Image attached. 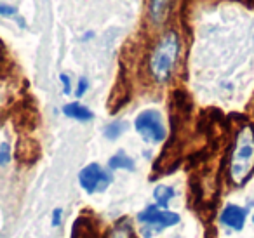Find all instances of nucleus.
<instances>
[{
  "mask_svg": "<svg viewBox=\"0 0 254 238\" xmlns=\"http://www.w3.org/2000/svg\"><path fill=\"white\" fill-rule=\"evenodd\" d=\"M174 196H176V189L169 184H159L153 189V198H155L157 205L160 209H167V205H169Z\"/></svg>",
  "mask_w": 254,
  "mask_h": 238,
  "instance_id": "obj_12",
  "label": "nucleus"
},
{
  "mask_svg": "<svg viewBox=\"0 0 254 238\" xmlns=\"http://www.w3.org/2000/svg\"><path fill=\"white\" fill-rule=\"evenodd\" d=\"M180 37L173 30L166 32L159 39L148 60L150 75L155 82L164 84L171 78L174 66H176L178 56H180Z\"/></svg>",
  "mask_w": 254,
  "mask_h": 238,
  "instance_id": "obj_2",
  "label": "nucleus"
},
{
  "mask_svg": "<svg viewBox=\"0 0 254 238\" xmlns=\"http://www.w3.org/2000/svg\"><path fill=\"white\" fill-rule=\"evenodd\" d=\"M253 224H254V214H253Z\"/></svg>",
  "mask_w": 254,
  "mask_h": 238,
  "instance_id": "obj_19",
  "label": "nucleus"
},
{
  "mask_svg": "<svg viewBox=\"0 0 254 238\" xmlns=\"http://www.w3.org/2000/svg\"><path fill=\"white\" fill-rule=\"evenodd\" d=\"M138 221L143 224V238H153L160 231L180 223V216L176 212H171L169 209H160L159 205H150L138 214Z\"/></svg>",
  "mask_w": 254,
  "mask_h": 238,
  "instance_id": "obj_3",
  "label": "nucleus"
},
{
  "mask_svg": "<svg viewBox=\"0 0 254 238\" xmlns=\"http://www.w3.org/2000/svg\"><path fill=\"white\" fill-rule=\"evenodd\" d=\"M230 179L235 186H242L254 172V129L244 125L239 129L230 153Z\"/></svg>",
  "mask_w": 254,
  "mask_h": 238,
  "instance_id": "obj_1",
  "label": "nucleus"
},
{
  "mask_svg": "<svg viewBox=\"0 0 254 238\" xmlns=\"http://www.w3.org/2000/svg\"><path fill=\"white\" fill-rule=\"evenodd\" d=\"M113 178L99 164H89L78 172V182L87 193H101L112 184Z\"/></svg>",
  "mask_w": 254,
  "mask_h": 238,
  "instance_id": "obj_5",
  "label": "nucleus"
},
{
  "mask_svg": "<svg viewBox=\"0 0 254 238\" xmlns=\"http://www.w3.org/2000/svg\"><path fill=\"white\" fill-rule=\"evenodd\" d=\"M108 169L110 171H134L136 162L124 151H119L113 157H110L108 160Z\"/></svg>",
  "mask_w": 254,
  "mask_h": 238,
  "instance_id": "obj_11",
  "label": "nucleus"
},
{
  "mask_svg": "<svg viewBox=\"0 0 254 238\" xmlns=\"http://www.w3.org/2000/svg\"><path fill=\"white\" fill-rule=\"evenodd\" d=\"M40 153H42V150H40L39 141H35L33 137L21 136L16 143L14 157L19 164H33V162L39 160Z\"/></svg>",
  "mask_w": 254,
  "mask_h": 238,
  "instance_id": "obj_6",
  "label": "nucleus"
},
{
  "mask_svg": "<svg viewBox=\"0 0 254 238\" xmlns=\"http://www.w3.org/2000/svg\"><path fill=\"white\" fill-rule=\"evenodd\" d=\"M61 217H63V210H61V209H54V212H53V226H60V224H61Z\"/></svg>",
  "mask_w": 254,
  "mask_h": 238,
  "instance_id": "obj_18",
  "label": "nucleus"
},
{
  "mask_svg": "<svg viewBox=\"0 0 254 238\" xmlns=\"http://www.w3.org/2000/svg\"><path fill=\"white\" fill-rule=\"evenodd\" d=\"M129 96H131V92H129V85L126 84V80L122 82V78H120V80L117 82L115 89H113L112 96H110V99H108V110L112 113H117L127 101H129Z\"/></svg>",
  "mask_w": 254,
  "mask_h": 238,
  "instance_id": "obj_8",
  "label": "nucleus"
},
{
  "mask_svg": "<svg viewBox=\"0 0 254 238\" xmlns=\"http://www.w3.org/2000/svg\"><path fill=\"white\" fill-rule=\"evenodd\" d=\"M134 127L146 143H162L167 137L162 115L157 110H145L139 113L134 120Z\"/></svg>",
  "mask_w": 254,
  "mask_h": 238,
  "instance_id": "obj_4",
  "label": "nucleus"
},
{
  "mask_svg": "<svg viewBox=\"0 0 254 238\" xmlns=\"http://www.w3.org/2000/svg\"><path fill=\"white\" fill-rule=\"evenodd\" d=\"M12 158V151L9 143H2L0 144V165H7Z\"/></svg>",
  "mask_w": 254,
  "mask_h": 238,
  "instance_id": "obj_14",
  "label": "nucleus"
},
{
  "mask_svg": "<svg viewBox=\"0 0 254 238\" xmlns=\"http://www.w3.org/2000/svg\"><path fill=\"white\" fill-rule=\"evenodd\" d=\"M63 113L66 117H70V119L78 120V122H89V120L94 119V113H92L87 106L80 105V103H70V105H64Z\"/></svg>",
  "mask_w": 254,
  "mask_h": 238,
  "instance_id": "obj_9",
  "label": "nucleus"
},
{
  "mask_svg": "<svg viewBox=\"0 0 254 238\" xmlns=\"http://www.w3.org/2000/svg\"><path fill=\"white\" fill-rule=\"evenodd\" d=\"M87 87H89V80L85 77H82L80 80H78V85H77V91H75V96L77 98H82V96L87 92Z\"/></svg>",
  "mask_w": 254,
  "mask_h": 238,
  "instance_id": "obj_16",
  "label": "nucleus"
},
{
  "mask_svg": "<svg viewBox=\"0 0 254 238\" xmlns=\"http://www.w3.org/2000/svg\"><path fill=\"white\" fill-rule=\"evenodd\" d=\"M219 221H221L223 226L230 228L233 231H240L244 230L247 221V209L240 205H235V203H228L225 209L219 214Z\"/></svg>",
  "mask_w": 254,
  "mask_h": 238,
  "instance_id": "obj_7",
  "label": "nucleus"
},
{
  "mask_svg": "<svg viewBox=\"0 0 254 238\" xmlns=\"http://www.w3.org/2000/svg\"><path fill=\"white\" fill-rule=\"evenodd\" d=\"M126 129H127V123L126 122H122V120H115V122H112V123H108V125L105 127V137L106 139H110V141H115V139H119L120 136H122L124 132H126Z\"/></svg>",
  "mask_w": 254,
  "mask_h": 238,
  "instance_id": "obj_13",
  "label": "nucleus"
},
{
  "mask_svg": "<svg viewBox=\"0 0 254 238\" xmlns=\"http://www.w3.org/2000/svg\"><path fill=\"white\" fill-rule=\"evenodd\" d=\"M169 7H171V0H150V5H148L150 19L155 25H160L166 19Z\"/></svg>",
  "mask_w": 254,
  "mask_h": 238,
  "instance_id": "obj_10",
  "label": "nucleus"
},
{
  "mask_svg": "<svg viewBox=\"0 0 254 238\" xmlns=\"http://www.w3.org/2000/svg\"><path fill=\"white\" fill-rule=\"evenodd\" d=\"M60 80H61V84H63V92L64 94H70L71 92V82H70V77H68L66 73H63L60 77Z\"/></svg>",
  "mask_w": 254,
  "mask_h": 238,
  "instance_id": "obj_17",
  "label": "nucleus"
},
{
  "mask_svg": "<svg viewBox=\"0 0 254 238\" xmlns=\"http://www.w3.org/2000/svg\"><path fill=\"white\" fill-rule=\"evenodd\" d=\"M16 14H18V9L0 2V16H4V18H12V16H16Z\"/></svg>",
  "mask_w": 254,
  "mask_h": 238,
  "instance_id": "obj_15",
  "label": "nucleus"
}]
</instances>
